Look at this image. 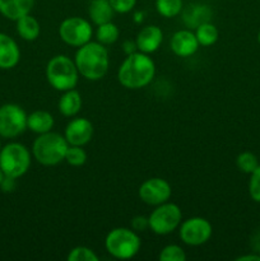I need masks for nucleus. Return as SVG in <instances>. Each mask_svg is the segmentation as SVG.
<instances>
[{"mask_svg": "<svg viewBox=\"0 0 260 261\" xmlns=\"http://www.w3.org/2000/svg\"><path fill=\"white\" fill-rule=\"evenodd\" d=\"M138 194L143 203L147 205L157 206L170 200L172 195V188L165 178L152 177L145 180L140 185Z\"/></svg>", "mask_w": 260, "mask_h": 261, "instance_id": "11", "label": "nucleus"}, {"mask_svg": "<svg viewBox=\"0 0 260 261\" xmlns=\"http://www.w3.org/2000/svg\"><path fill=\"white\" fill-rule=\"evenodd\" d=\"M68 148L64 135L48 132L36 138L32 144V155L40 165L50 167L65 161Z\"/></svg>", "mask_w": 260, "mask_h": 261, "instance_id": "3", "label": "nucleus"}, {"mask_svg": "<svg viewBox=\"0 0 260 261\" xmlns=\"http://www.w3.org/2000/svg\"><path fill=\"white\" fill-rule=\"evenodd\" d=\"M93 35L91 23L82 17L65 18L59 25V36L61 41L73 47H81L89 42Z\"/></svg>", "mask_w": 260, "mask_h": 261, "instance_id": "9", "label": "nucleus"}, {"mask_svg": "<svg viewBox=\"0 0 260 261\" xmlns=\"http://www.w3.org/2000/svg\"><path fill=\"white\" fill-rule=\"evenodd\" d=\"M257 42H259V45H260V31H259V33H257Z\"/></svg>", "mask_w": 260, "mask_h": 261, "instance_id": "36", "label": "nucleus"}, {"mask_svg": "<svg viewBox=\"0 0 260 261\" xmlns=\"http://www.w3.org/2000/svg\"><path fill=\"white\" fill-rule=\"evenodd\" d=\"M236 261H260V256L256 254L241 255V256L236 257Z\"/></svg>", "mask_w": 260, "mask_h": 261, "instance_id": "33", "label": "nucleus"}, {"mask_svg": "<svg viewBox=\"0 0 260 261\" xmlns=\"http://www.w3.org/2000/svg\"><path fill=\"white\" fill-rule=\"evenodd\" d=\"M87 152L83 149V147L79 145H69L68 150L65 154V161L68 165L73 166V167H81L87 162Z\"/></svg>", "mask_w": 260, "mask_h": 261, "instance_id": "26", "label": "nucleus"}, {"mask_svg": "<svg viewBox=\"0 0 260 261\" xmlns=\"http://www.w3.org/2000/svg\"><path fill=\"white\" fill-rule=\"evenodd\" d=\"M183 0H155V10L165 18H173L183 12Z\"/></svg>", "mask_w": 260, "mask_h": 261, "instance_id": "24", "label": "nucleus"}, {"mask_svg": "<svg viewBox=\"0 0 260 261\" xmlns=\"http://www.w3.org/2000/svg\"><path fill=\"white\" fill-rule=\"evenodd\" d=\"M17 22V32L24 41H35L40 36L41 27L38 20L33 15L27 14L19 18Z\"/></svg>", "mask_w": 260, "mask_h": 261, "instance_id": "20", "label": "nucleus"}, {"mask_svg": "<svg viewBox=\"0 0 260 261\" xmlns=\"http://www.w3.org/2000/svg\"><path fill=\"white\" fill-rule=\"evenodd\" d=\"M2 147H3V145H2V142H0V149H2Z\"/></svg>", "mask_w": 260, "mask_h": 261, "instance_id": "37", "label": "nucleus"}, {"mask_svg": "<svg viewBox=\"0 0 260 261\" xmlns=\"http://www.w3.org/2000/svg\"><path fill=\"white\" fill-rule=\"evenodd\" d=\"M20 60V50L15 40L7 33L0 32V69L9 70Z\"/></svg>", "mask_w": 260, "mask_h": 261, "instance_id": "15", "label": "nucleus"}, {"mask_svg": "<svg viewBox=\"0 0 260 261\" xmlns=\"http://www.w3.org/2000/svg\"><path fill=\"white\" fill-rule=\"evenodd\" d=\"M211 10L206 5H190L184 13L185 22L189 25L198 27L199 24L204 22H208V18L211 17Z\"/></svg>", "mask_w": 260, "mask_h": 261, "instance_id": "22", "label": "nucleus"}, {"mask_svg": "<svg viewBox=\"0 0 260 261\" xmlns=\"http://www.w3.org/2000/svg\"><path fill=\"white\" fill-rule=\"evenodd\" d=\"M66 142L69 145L84 147L88 144L93 137V125L86 117H75L69 121L64 132Z\"/></svg>", "mask_w": 260, "mask_h": 261, "instance_id": "12", "label": "nucleus"}, {"mask_svg": "<svg viewBox=\"0 0 260 261\" xmlns=\"http://www.w3.org/2000/svg\"><path fill=\"white\" fill-rule=\"evenodd\" d=\"M135 50H138L137 43H135V42H126V43H125V51H126L127 55H129V54H132V53H135Z\"/></svg>", "mask_w": 260, "mask_h": 261, "instance_id": "34", "label": "nucleus"}, {"mask_svg": "<svg viewBox=\"0 0 260 261\" xmlns=\"http://www.w3.org/2000/svg\"><path fill=\"white\" fill-rule=\"evenodd\" d=\"M5 177V175H4V172H3V170L2 168H0V184H2V181H3V178Z\"/></svg>", "mask_w": 260, "mask_h": 261, "instance_id": "35", "label": "nucleus"}, {"mask_svg": "<svg viewBox=\"0 0 260 261\" xmlns=\"http://www.w3.org/2000/svg\"><path fill=\"white\" fill-rule=\"evenodd\" d=\"M236 166L242 173L250 175V173L259 166V161H257V157L254 153L242 152L237 155Z\"/></svg>", "mask_w": 260, "mask_h": 261, "instance_id": "25", "label": "nucleus"}, {"mask_svg": "<svg viewBox=\"0 0 260 261\" xmlns=\"http://www.w3.org/2000/svg\"><path fill=\"white\" fill-rule=\"evenodd\" d=\"M98 255L87 246H76L70 250L68 255L69 261H97Z\"/></svg>", "mask_w": 260, "mask_h": 261, "instance_id": "28", "label": "nucleus"}, {"mask_svg": "<svg viewBox=\"0 0 260 261\" xmlns=\"http://www.w3.org/2000/svg\"><path fill=\"white\" fill-rule=\"evenodd\" d=\"M46 79L54 89L65 92L75 88L79 81V71L70 58L56 55L46 65Z\"/></svg>", "mask_w": 260, "mask_h": 261, "instance_id": "5", "label": "nucleus"}, {"mask_svg": "<svg viewBox=\"0 0 260 261\" xmlns=\"http://www.w3.org/2000/svg\"><path fill=\"white\" fill-rule=\"evenodd\" d=\"M154 75V61L148 54L140 51L129 54L117 71L120 84L127 89L144 88L153 81Z\"/></svg>", "mask_w": 260, "mask_h": 261, "instance_id": "1", "label": "nucleus"}, {"mask_svg": "<svg viewBox=\"0 0 260 261\" xmlns=\"http://www.w3.org/2000/svg\"><path fill=\"white\" fill-rule=\"evenodd\" d=\"M142 241L134 229L117 227L111 229L105 239V249L112 257L119 260H129L138 255Z\"/></svg>", "mask_w": 260, "mask_h": 261, "instance_id": "4", "label": "nucleus"}, {"mask_svg": "<svg viewBox=\"0 0 260 261\" xmlns=\"http://www.w3.org/2000/svg\"><path fill=\"white\" fill-rule=\"evenodd\" d=\"M59 111L65 117H74L82 110V96L76 89H69L63 92L59 99Z\"/></svg>", "mask_w": 260, "mask_h": 261, "instance_id": "18", "label": "nucleus"}, {"mask_svg": "<svg viewBox=\"0 0 260 261\" xmlns=\"http://www.w3.org/2000/svg\"><path fill=\"white\" fill-rule=\"evenodd\" d=\"M54 125H55L54 116L45 110H37L31 112L27 116V129L37 135L51 132Z\"/></svg>", "mask_w": 260, "mask_h": 261, "instance_id": "17", "label": "nucleus"}, {"mask_svg": "<svg viewBox=\"0 0 260 261\" xmlns=\"http://www.w3.org/2000/svg\"><path fill=\"white\" fill-rule=\"evenodd\" d=\"M195 36L198 38L199 45L208 47V46L214 45L218 41L219 32L216 25L209 22H204L196 27Z\"/></svg>", "mask_w": 260, "mask_h": 261, "instance_id": "21", "label": "nucleus"}, {"mask_svg": "<svg viewBox=\"0 0 260 261\" xmlns=\"http://www.w3.org/2000/svg\"><path fill=\"white\" fill-rule=\"evenodd\" d=\"M35 7V0H0V14L9 20H18L30 14Z\"/></svg>", "mask_w": 260, "mask_h": 261, "instance_id": "16", "label": "nucleus"}, {"mask_svg": "<svg viewBox=\"0 0 260 261\" xmlns=\"http://www.w3.org/2000/svg\"><path fill=\"white\" fill-rule=\"evenodd\" d=\"M158 259L161 261H185L186 254L178 245H167L162 249Z\"/></svg>", "mask_w": 260, "mask_h": 261, "instance_id": "27", "label": "nucleus"}, {"mask_svg": "<svg viewBox=\"0 0 260 261\" xmlns=\"http://www.w3.org/2000/svg\"><path fill=\"white\" fill-rule=\"evenodd\" d=\"M147 228H149V222H148V218L144 216H137L133 218L132 221V229H134L135 232H143Z\"/></svg>", "mask_w": 260, "mask_h": 261, "instance_id": "31", "label": "nucleus"}, {"mask_svg": "<svg viewBox=\"0 0 260 261\" xmlns=\"http://www.w3.org/2000/svg\"><path fill=\"white\" fill-rule=\"evenodd\" d=\"M79 75L88 81H99L110 68V56L106 46L98 41H89L78 47L74 58Z\"/></svg>", "mask_w": 260, "mask_h": 261, "instance_id": "2", "label": "nucleus"}, {"mask_svg": "<svg viewBox=\"0 0 260 261\" xmlns=\"http://www.w3.org/2000/svg\"><path fill=\"white\" fill-rule=\"evenodd\" d=\"M213 228L208 219L201 217H191L181 222L178 227V234L181 241L188 246H201L211 240Z\"/></svg>", "mask_w": 260, "mask_h": 261, "instance_id": "10", "label": "nucleus"}, {"mask_svg": "<svg viewBox=\"0 0 260 261\" xmlns=\"http://www.w3.org/2000/svg\"><path fill=\"white\" fill-rule=\"evenodd\" d=\"M27 116L24 110L15 103L0 106V138L13 139L27 129Z\"/></svg>", "mask_w": 260, "mask_h": 261, "instance_id": "8", "label": "nucleus"}, {"mask_svg": "<svg viewBox=\"0 0 260 261\" xmlns=\"http://www.w3.org/2000/svg\"><path fill=\"white\" fill-rule=\"evenodd\" d=\"M97 32H96V37L97 41L99 43L105 46H109L112 45V43L116 42L119 40V36H120V31L119 27H117L115 23L111 22H107L103 23V24H99L97 25Z\"/></svg>", "mask_w": 260, "mask_h": 261, "instance_id": "23", "label": "nucleus"}, {"mask_svg": "<svg viewBox=\"0 0 260 261\" xmlns=\"http://www.w3.org/2000/svg\"><path fill=\"white\" fill-rule=\"evenodd\" d=\"M31 162V152L20 143H8L0 149V168L5 176L13 178L22 177L30 170Z\"/></svg>", "mask_w": 260, "mask_h": 261, "instance_id": "6", "label": "nucleus"}, {"mask_svg": "<svg viewBox=\"0 0 260 261\" xmlns=\"http://www.w3.org/2000/svg\"><path fill=\"white\" fill-rule=\"evenodd\" d=\"M249 195L255 203H260V165L250 173Z\"/></svg>", "mask_w": 260, "mask_h": 261, "instance_id": "29", "label": "nucleus"}, {"mask_svg": "<svg viewBox=\"0 0 260 261\" xmlns=\"http://www.w3.org/2000/svg\"><path fill=\"white\" fill-rule=\"evenodd\" d=\"M170 46L172 53L180 58H189L198 51L199 42L195 33L190 30H180L171 37Z\"/></svg>", "mask_w": 260, "mask_h": 261, "instance_id": "13", "label": "nucleus"}, {"mask_svg": "<svg viewBox=\"0 0 260 261\" xmlns=\"http://www.w3.org/2000/svg\"><path fill=\"white\" fill-rule=\"evenodd\" d=\"M109 2L114 8L115 13H120V14H126L132 12L137 5V0H109Z\"/></svg>", "mask_w": 260, "mask_h": 261, "instance_id": "30", "label": "nucleus"}, {"mask_svg": "<svg viewBox=\"0 0 260 261\" xmlns=\"http://www.w3.org/2000/svg\"><path fill=\"white\" fill-rule=\"evenodd\" d=\"M89 19L96 25L111 22L115 10L109 0H92L88 7Z\"/></svg>", "mask_w": 260, "mask_h": 261, "instance_id": "19", "label": "nucleus"}, {"mask_svg": "<svg viewBox=\"0 0 260 261\" xmlns=\"http://www.w3.org/2000/svg\"><path fill=\"white\" fill-rule=\"evenodd\" d=\"M181 221H183V212L180 206L170 201L155 206L154 211L148 217L149 229L158 236L172 233L180 227Z\"/></svg>", "mask_w": 260, "mask_h": 261, "instance_id": "7", "label": "nucleus"}, {"mask_svg": "<svg viewBox=\"0 0 260 261\" xmlns=\"http://www.w3.org/2000/svg\"><path fill=\"white\" fill-rule=\"evenodd\" d=\"M15 180H17V178L9 177V176H5V177L3 178L2 184H0V189H2L3 193H12V191H14L15 186H17V182H15Z\"/></svg>", "mask_w": 260, "mask_h": 261, "instance_id": "32", "label": "nucleus"}, {"mask_svg": "<svg viewBox=\"0 0 260 261\" xmlns=\"http://www.w3.org/2000/svg\"><path fill=\"white\" fill-rule=\"evenodd\" d=\"M163 41V32L157 25H145L135 38L138 51L144 54H153L160 48L161 43Z\"/></svg>", "mask_w": 260, "mask_h": 261, "instance_id": "14", "label": "nucleus"}]
</instances>
